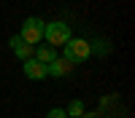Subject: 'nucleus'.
<instances>
[{
    "instance_id": "f257e3e1",
    "label": "nucleus",
    "mask_w": 135,
    "mask_h": 118,
    "mask_svg": "<svg viewBox=\"0 0 135 118\" xmlns=\"http://www.w3.org/2000/svg\"><path fill=\"white\" fill-rule=\"evenodd\" d=\"M43 38H46V43L54 48V46H65V43L73 38V32H70V24L60 19V21H49V24L43 27Z\"/></svg>"
},
{
    "instance_id": "f03ea898",
    "label": "nucleus",
    "mask_w": 135,
    "mask_h": 118,
    "mask_svg": "<svg viewBox=\"0 0 135 118\" xmlns=\"http://www.w3.org/2000/svg\"><path fill=\"white\" fill-rule=\"evenodd\" d=\"M62 57H65L68 62H73V64H81V62H86L89 57H92L89 40H84V38H70V40L65 43V51H62Z\"/></svg>"
},
{
    "instance_id": "7ed1b4c3",
    "label": "nucleus",
    "mask_w": 135,
    "mask_h": 118,
    "mask_svg": "<svg viewBox=\"0 0 135 118\" xmlns=\"http://www.w3.org/2000/svg\"><path fill=\"white\" fill-rule=\"evenodd\" d=\"M43 27H46V21H43L41 16H30V19H25V24H22L19 38L25 43H30V46H35V43L43 38Z\"/></svg>"
},
{
    "instance_id": "20e7f679",
    "label": "nucleus",
    "mask_w": 135,
    "mask_h": 118,
    "mask_svg": "<svg viewBox=\"0 0 135 118\" xmlns=\"http://www.w3.org/2000/svg\"><path fill=\"white\" fill-rule=\"evenodd\" d=\"M73 67H76L73 62H68L65 57H57L54 62L46 64V75H51V78H65V75L73 72Z\"/></svg>"
},
{
    "instance_id": "39448f33",
    "label": "nucleus",
    "mask_w": 135,
    "mask_h": 118,
    "mask_svg": "<svg viewBox=\"0 0 135 118\" xmlns=\"http://www.w3.org/2000/svg\"><path fill=\"white\" fill-rule=\"evenodd\" d=\"M8 46H11V51L16 54V57L22 59V62H27V59H32V54H35V46H30V43H25L19 35H11V40H8Z\"/></svg>"
},
{
    "instance_id": "423d86ee",
    "label": "nucleus",
    "mask_w": 135,
    "mask_h": 118,
    "mask_svg": "<svg viewBox=\"0 0 135 118\" xmlns=\"http://www.w3.org/2000/svg\"><path fill=\"white\" fill-rule=\"evenodd\" d=\"M25 75L30 81H43V78H46V64H41L35 59H27L25 62Z\"/></svg>"
},
{
    "instance_id": "0eeeda50",
    "label": "nucleus",
    "mask_w": 135,
    "mask_h": 118,
    "mask_svg": "<svg viewBox=\"0 0 135 118\" xmlns=\"http://www.w3.org/2000/svg\"><path fill=\"white\" fill-rule=\"evenodd\" d=\"M32 59L41 62V64H49V62L57 59V54H54V48H51V46H35V54H32Z\"/></svg>"
},
{
    "instance_id": "6e6552de",
    "label": "nucleus",
    "mask_w": 135,
    "mask_h": 118,
    "mask_svg": "<svg viewBox=\"0 0 135 118\" xmlns=\"http://www.w3.org/2000/svg\"><path fill=\"white\" fill-rule=\"evenodd\" d=\"M81 113H84V102H78V99H73L70 105H68V110H65L68 118H78Z\"/></svg>"
},
{
    "instance_id": "1a4fd4ad",
    "label": "nucleus",
    "mask_w": 135,
    "mask_h": 118,
    "mask_svg": "<svg viewBox=\"0 0 135 118\" xmlns=\"http://www.w3.org/2000/svg\"><path fill=\"white\" fill-rule=\"evenodd\" d=\"M46 118H68V115H65V110L54 107V110H49V115H46Z\"/></svg>"
}]
</instances>
